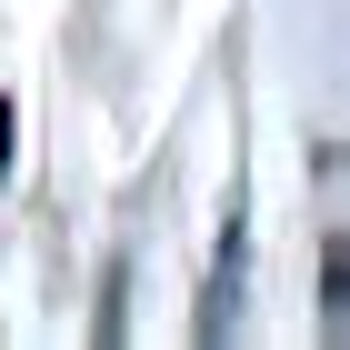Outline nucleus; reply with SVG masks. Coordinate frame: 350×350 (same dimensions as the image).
<instances>
[{
  "label": "nucleus",
  "mask_w": 350,
  "mask_h": 350,
  "mask_svg": "<svg viewBox=\"0 0 350 350\" xmlns=\"http://www.w3.org/2000/svg\"><path fill=\"white\" fill-rule=\"evenodd\" d=\"M0 161H10V110H0Z\"/></svg>",
  "instance_id": "1"
}]
</instances>
